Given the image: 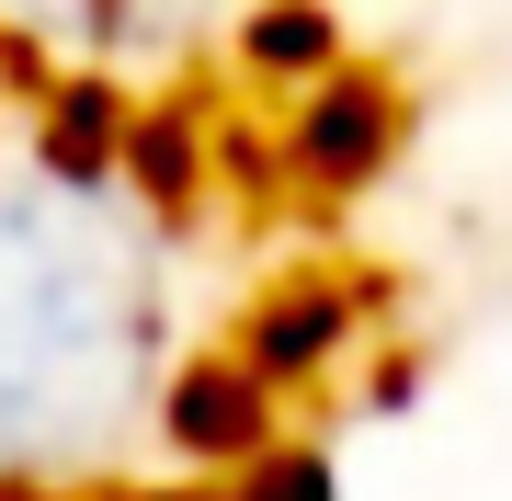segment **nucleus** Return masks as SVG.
Returning a JSON list of instances; mask_svg holds the SVG:
<instances>
[{"mask_svg":"<svg viewBox=\"0 0 512 501\" xmlns=\"http://www.w3.org/2000/svg\"><path fill=\"white\" fill-rule=\"evenodd\" d=\"M410 149V92H399V69H319L308 92L285 103V126H274V160H285V183H308V194H365L387 183Z\"/></svg>","mask_w":512,"mask_h":501,"instance_id":"nucleus-1","label":"nucleus"},{"mask_svg":"<svg viewBox=\"0 0 512 501\" xmlns=\"http://www.w3.org/2000/svg\"><path fill=\"white\" fill-rule=\"evenodd\" d=\"M0 501H80V490L46 479V467H0Z\"/></svg>","mask_w":512,"mask_h":501,"instance_id":"nucleus-9","label":"nucleus"},{"mask_svg":"<svg viewBox=\"0 0 512 501\" xmlns=\"http://www.w3.org/2000/svg\"><path fill=\"white\" fill-rule=\"evenodd\" d=\"M365 319H376V285L342 274V262H319V274H274L239 319V353H251L274 388H319V376H342L353 353H365Z\"/></svg>","mask_w":512,"mask_h":501,"instance_id":"nucleus-3","label":"nucleus"},{"mask_svg":"<svg viewBox=\"0 0 512 501\" xmlns=\"http://www.w3.org/2000/svg\"><path fill=\"white\" fill-rule=\"evenodd\" d=\"M148 422H160L171 467H194V479H239L262 445H285V388H274L239 342H228V353H183V365H160Z\"/></svg>","mask_w":512,"mask_h":501,"instance_id":"nucleus-2","label":"nucleus"},{"mask_svg":"<svg viewBox=\"0 0 512 501\" xmlns=\"http://www.w3.org/2000/svg\"><path fill=\"white\" fill-rule=\"evenodd\" d=\"M228 57L251 80H274V92H308L319 69H342V12L330 0H239Z\"/></svg>","mask_w":512,"mask_h":501,"instance_id":"nucleus-6","label":"nucleus"},{"mask_svg":"<svg viewBox=\"0 0 512 501\" xmlns=\"http://www.w3.org/2000/svg\"><path fill=\"white\" fill-rule=\"evenodd\" d=\"M228 479H194V467H171V479H103L92 501H217Z\"/></svg>","mask_w":512,"mask_h":501,"instance_id":"nucleus-8","label":"nucleus"},{"mask_svg":"<svg viewBox=\"0 0 512 501\" xmlns=\"http://www.w3.org/2000/svg\"><path fill=\"white\" fill-rule=\"evenodd\" d=\"M217 501H342V467H330L308 433H285V445H262V456L239 467Z\"/></svg>","mask_w":512,"mask_h":501,"instance_id":"nucleus-7","label":"nucleus"},{"mask_svg":"<svg viewBox=\"0 0 512 501\" xmlns=\"http://www.w3.org/2000/svg\"><path fill=\"white\" fill-rule=\"evenodd\" d=\"M114 183H126L160 228H171V217H194L205 183H217V137H205V114H194V103H148V92H137L126 171H114Z\"/></svg>","mask_w":512,"mask_h":501,"instance_id":"nucleus-4","label":"nucleus"},{"mask_svg":"<svg viewBox=\"0 0 512 501\" xmlns=\"http://www.w3.org/2000/svg\"><path fill=\"white\" fill-rule=\"evenodd\" d=\"M126 126H137V92H114L92 69L35 92V160L69 171V183H114V171H126Z\"/></svg>","mask_w":512,"mask_h":501,"instance_id":"nucleus-5","label":"nucleus"}]
</instances>
